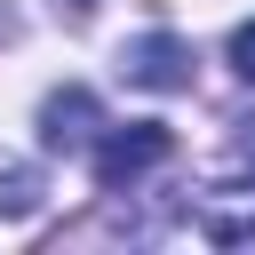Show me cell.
<instances>
[{"label": "cell", "instance_id": "obj_1", "mask_svg": "<svg viewBox=\"0 0 255 255\" xmlns=\"http://www.w3.org/2000/svg\"><path fill=\"white\" fill-rule=\"evenodd\" d=\"M159 159H175V128H159V120L112 128V135L96 143V183H104V191H135Z\"/></svg>", "mask_w": 255, "mask_h": 255}, {"label": "cell", "instance_id": "obj_2", "mask_svg": "<svg viewBox=\"0 0 255 255\" xmlns=\"http://www.w3.org/2000/svg\"><path fill=\"white\" fill-rule=\"evenodd\" d=\"M120 72H128V88L183 96V88H191V72H199V56H191V40H175V32H143V40H128Z\"/></svg>", "mask_w": 255, "mask_h": 255}, {"label": "cell", "instance_id": "obj_3", "mask_svg": "<svg viewBox=\"0 0 255 255\" xmlns=\"http://www.w3.org/2000/svg\"><path fill=\"white\" fill-rule=\"evenodd\" d=\"M96 120H104V112H96L88 88H56V96L40 104V143H48V151H80V143L96 135Z\"/></svg>", "mask_w": 255, "mask_h": 255}, {"label": "cell", "instance_id": "obj_4", "mask_svg": "<svg viewBox=\"0 0 255 255\" xmlns=\"http://www.w3.org/2000/svg\"><path fill=\"white\" fill-rule=\"evenodd\" d=\"M40 215V175L32 167H0V223H24Z\"/></svg>", "mask_w": 255, "mask_h": 255}, {"label": "cell", "instance_id": "obj_5", "mask_svg": "<svg viewBox=\"0 0 255 255\" xmlns=\"http://www.w3.org/2000/svg\"><path fill=\"white\" fill-rule=\"evenodd\" d=\"M207 239L239 247V239H255V215H207Z\"/></svg>", "mask_w": 255, "mask_h": 255}, {"label": "cell", "instance_id": "obj_6", "mask_svg": "<svg viewBox=\"0 0 255 255\" xmlns=\"http://www.w3.org/2000/svg\"><path fill=\"white\" fill-rule=\"evenodd\" d=\"M231 72L255 88V24H239V32H231Z\"/></svg>", "mask_w": 255, "mask_h": 255}, {"label": "cell", "instance_id": "obj_7", "mask_svg": "<svg viewBox=\"0 0 255 255\" xmlns=\"http://www.w3.org/2000/svg\"><path fill=\"white\" fill-rule=\"evenodd\" d=\"M247 191H255V159H247Z\"/></svg>", "mask_w": 255, "mask_h": 255}]
</instances>
